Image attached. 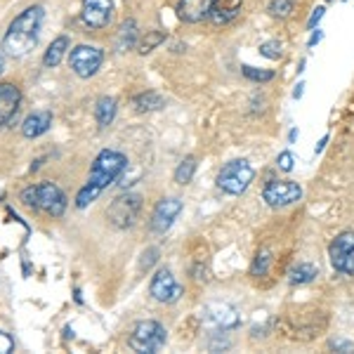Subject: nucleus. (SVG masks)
<instances>
[{"label": "nucleus", "instance_id": "1", "mask_svg": "<svg viewBox=\"0 0 354 354\" xmlns=\"http://www.w3.org/2000/svg\"><path fill=\"white\" fill-rule=\"evenodd\" d=\"M128 168V158L121 151L113 149H104L97 153L93 168H90V177L88 182L81 187V192L76 194V208H88L90 203L97 201L102 192L106 189L109 185L118 180L123 175V170Z\"/></svg>", "mask_w": 354, "mask_h": 354}, {"label": "nucleus", "instance_id": "2", "mask_svg": "<svg viewBox=\"0 0 354 354\" xmlns=\"http://www.w3.org/2000/svg\"><path fill=\"white\" fill-rule=\"evenodd\" d=\"M43 8L41 5H31L26 8L21 15H17L12 19V24L8 26L3 38V50L10 57H24L36 48L38 43V33L43 26Z\"/></svg>", "mask_w": 354, "mask_h": 354}, {"label": "nucleus", "instance_id": "3", "mask_svg": "<svg viewBox=\"0 0 354 354\" xmlns=\"http://www.w3.org/2000/svg\"><path fill=\"white\" fill-rule=\"evenodd\" d=\"M255 177V170L245 158H234V161L225 163L218 175V187L225 194H232V196H239L250 187Z\"/></svg>", "mask_w": 354, "mask_h": 354}, {"label": "nucleus", "instance_id": "4", "mask_svg": "<svg viewBox=\"0 0 354 354\" xmlns=\"http://www.w3.org/2000/svg\"><path fill=\"white\" fill-rule=\"evenodd\" d=\"M165 328L158 322H137L133 333L128 338V345L133 352L140 354H151L158 352L165 345Z\"/></svg>", "mask_w": 354, "mask_h": 354}, {"label": "nucleus", "instance_id": "5", "mask_svg": "<svg viewBox=\"0 0 354 354\" xmlns=\"http://www.w3.org/2000/svg\"><path fill=\"white\" fill-rule=\"evenodd\" d=\"M140 210H142V196L140 194H123L118 196L116 201L109 205V220L116 230H128L133 227L137 218H140Z\"/></svg>", "mask_w": 354, "mask_h": 354}, {"label": "nucleus", "instance_id": "6", "mask_svg": "<svg viewBox=\"0 0 354 354\" xmlns=\"http://www.w3.org/2000/svg\"><path fill=\"white\" fill-rule=\"evenodd\" d=\"M328 258L335 272L354 274V232H342L328 245Z\"/></svg>", "mask_w": 354, "mask_h": 354}, {"label": "nucleus", "instance_id": "7", "mask_svg": "<svg viewBox=\"0 0 354 354\" xmlns=\"http://www.w3.org/2000/svg\"><path fill=\"white\" fill-rule=\"evenodd\" d=\"M149 293L151 298L156 302H163V305H173L182 298L185 288L177 283V279L173 277V272L161 267L156 274L151 277V283H149Z\"/></svg>", "mask_w": 354, "mask_h": 354}, {"label": "nucleus", "instance_id": "8", "mask_svg": "<svg viewBox=\"0 0 354 354\" xmlns=\"http://www.w3.org/2000/svg\"><path fill=\"white\" fill-rule=\"evenodd\" d=\"M300 196H302L300 185L290 180H270L265 185V192H262V198L272 208H286V205L300 201Z\"/></svg>", "mask_w": 354, "mask_h": 354}, {"label": "nucleus", "instance_id": "9", "mask_svg": "<svg viewBox=\"0 0 354 354\" xmlns=\"http://www.w3.org/2000/svg\"><path fill=\"white\" fill-rule=\"evenodd\" d=\"M102 62H104V53L95 45H78L71 50V68L78 78H90L100 71Z\"/></svg>", "mask_w": 354, "mask_h": 354}, {"label": "nucleus", "instance_id": "10", "mask_svg": "<svg viewBox=\"0 0 354 354\" xmlns=\"http://www.w3.org/2000/svg\"><path fill=\"white\" fill-rule=\"evenodd\" d=\"M182 213V201L177 196H168V198H161V201L156 203V208H153L151 213V232L156 234H165L173 227V222L177 215Z\"/></svg>", "mask_w": 354, "mask_h": 354}, {"label": "nucleus", "instance_id": "11", "mask_svg": "<svg viewBox=\"0 0 354 354\" xmlns=\"http://www.w3.org/2000/svg\"><path fill=\"white\" fill-rule=\"evenodd\" d=\"M38 210H45L53 218H62L66 210V196L55 182H41L38 185Z\"/></svg>", "mask_w": 354, "mask_h": 354}, {"label": "nucleus", "instance_id": "12", "mask_svg": "<svg viewBox=\"0 0 354 354\" xmlns=\"http://www.w3.org/2000/svg\"><path fill=\"white\" fill-rule=\"evenodd\" d=\"M113 0H83V21L90 28H104L111 21Z\"/></svg>", "mask_w": 354, "mask_h": 354}, {"label": "nucleus", "instance_id": "13", "mask_svg": "<svg viewBox=\"0 0 354 354\" xmlns=\"http://www.w3.org/2000/svg\"><path fill=\"white\" fill-rule=\"evenodd\" d=\"M21 93L15 83H0V128L8 125L19 111Z\"/></svg>", "mask_w": 354, "mask_h": 354}, {"label": "nucleus", "instance_id": "14", "mask_svg": "<svg viewBox=\"0 0 354 354\" xmlns=\"http://www.w3.org/2000/svg\"><path fill=\"white\" fill-rule=\"evenodd\" d=\"M205 314H208L210 322L222 330H234L241 324L239 312L234 310L232 305H227V302H210V305L205 307Z\"/></svg>", "mask_w": 354, "mask_h": 354}, {"label": "nucleus", "instance_id": "15", "mask_svg": "<svg viewBox=\"0 0 354 354\" xmlns=\"http://www.w3.org/2000/svg\"><path fill=\"white\" fill-rule=\"evenodd\" d=\"M215 0H180L177 3V17L187 24H198L213 12Z\"/></svg>", "mask_w": 354, "mask_h": 354}, {"label": "nucleus", "instance_id": "16", "mask_svg": "<svg viewBox=\"0 0 354 354\" xmlns=\"http://www.w3.org/2000/svg\"><path fill=\"white\" fill-rule=\"evenodd\" d=\"M53 125V113L50 111H33L28 113L21 123V135L28 137V140H36V137L45 135Z\"/></svg>", "mask_w": 354, "mask_h": 354}, {"label": "nucleus", "instance_id": "17", "mask_svg": "<svg viewBox=\"0 0 354 354\" xmlns=\"http://www.w3.org/2000/svg\"><path fill=\"white\" fill-rule=\"evenodd\" d=\"M241 5H243V0H215L210 19H213L215 24H227V21H232L234 17L241 12Z\"/></svg>", "mask_w": 354, "mask_h": 354}, {"label": "nucleus", "instance_id": "18", "mask_svg": "<svg viewBox=\"0 0 354 354\" xmlns=\"http://www.w3.org/2000/svg\"><path fill=\"white\" fill-rule=\"evenodd\" d=\"M95 118L100 128L111 125V121L116 118V100H113V97H100L95 106Z\"/></svg>", "mask_w": 354, "mask_h": 354}, {"label": "nucleus", "instance_id": "19", "mask_svg": "<svg viewBox=\"0 0 354 354\" xmlns=\"http://www.w3.org/2000/svg\"><path fill=\"white\" fill-rule=\"evenodd\" d=\"M66 50H68V38H66V36L55 38L53 45H50V48H48V53H45V57H43V64L48 66V68L57 66L62 59H64Z\"/></svg>", "mask_w": 354, "mask_h": 354}, {"label": "nucleus", "instance_id": "20", "mask_svg": "<svg viewBox=\"0 0 354 354\" xmlns=\"http://www.w3.org/2000/svg\"><path fill=\"white\" fill-rule=\"evenodd\" d=\"M133 106H135V111H140V113H145V111H158L161 106H165V100L158 93H142V95H137L135 100H133Z\"/></svg>", "mask_w": 354, "mask_h": 354}, {"label": "nucleus", "instance_id": "21", "mask_svg": "<svg viewBox=\"0 0 354 354\" xmlns=\"http://www.w3.org/2000/svg\"><path fill=\"white\" fill-rule=\"evenodd\" d=\"M319 270L312 265V262H300V265H295L293 270H290L288 274V281L290 283H298V286H302V283H310L317 279Z\"/></svg>", "mask_w": 354, "mask_h": 354}, {"label": "nucleus", "instance_id": "22", "mask_svg": "<svg viewBox=\"0 0 354 354\" xmlns=\"http://www.w3.org/2000/svg\"><path fill=\"white\" fill-rule=\"evenodd\" d=\"M194 173H196V158H194V156H187L185 161L177 165V170H175V182H177V185H182V187L189 185Z\"/></svg>", "mask_w": 354, "mask_h": 354}, {"label": "nucleus", "instance_id": "23", "mask_svg": "<svg viewBox=\"0 0 354 354\" xmlns=\"http://www.w3.org/2000/svg\"><path fill=\"white\" fill-rule=\"evenodd\" d=\"M135 43H137V24L130 19L121 26V33H118V50H130Z\"/></svg>", "mask_w": 354, "mask_h": 354}, {"label": "nucleus", "instance_id": "24", "mask_svg": "<svg viewBox=\"0 0 354 354\" xmlns=\"http://www.w3.org/2000/svg\"><path fill=\"white\" fill-rule=\"evenodd\" d=\"M295 10V0H272L270 3V15L277 19H288Z\"/></svg>", "mask_w": 354, "mask_h": 354}, {"label": "nucleus", "instance_id": "25", "mask_svg": "<svg viewBox=\"0 0 354 354\" xmlns=\"http://www.w3.org/2000/svg\"><path fill=\"white\" fill-rule=\"evenodd\" d=\"M270 262H272V253L267 248H262L258 255H255V262L250 267V274L253 277H265L267 270H270Z\"/></svg>", "mask_w": 354, "mask_h": 354}, {"label": "nucleus", "instance_id": "26", "mask_svg": "<svg viewBox=\"0 0 354 354\" xmlns=\"http://www.w3.org/2000/svg\"><path fill=\"white\" fill-rule=\"evenodd\" d=\"M241 68H243V76L250 78V81L265 83V81H272V78H274L272 71H262V68H255V66H248V64H243Z\"/></svg>", "mask_w": 354, "mask_h": 354}, {"label": "nucleus", "instance_id": "27", "mask_svg": "<svg viewBox=\"0 0 354 354\" xmlns=\"http://www.w3.org/2000/svg\"><path fill=\"white\" fill-rule=\"evenodd\" d=\"M163 38H165V36H163V33H158V31L147 33V38L140 43V53H142V55L151 53V50L156 48V45H161V43H163Z\"/></svg>", "mask_w": 354, "mask_h": 354}, {"label": "nucleus", "instance_id": "28", "mask_svg": "<svg viewBox=\"0 0 354 354\" xmlns=\"http://www.w3.org/2000/svg\"><path fill=\"white\" fill-rule=\"evenodd\" d=\"M260 55L267 57V59H279L281 57V43L279 41H267L260 45Z\"/></svg>", "mask_w": 354, "mask_h": 354}, {"label": "nucleus", "instance_id": "29", "mask_svg": "<svg viewBox=\"0 0 354 354\" xmlns=\"http://www.w3.org/2000/svg\"><path fill=\"white\" fill-rule=\"evenodd\" d=\"M21 203L26 205V208H33L38 210V185L36 187H26L24 192H21Z\"/></svg>", "mask_w": 354, "mask_h": 354}, {"label": "nucleus", "instance_id": "30", "mask_svg": "<svg viewBox=\"0 0 354 354\" xmlns=\"http://www.w3.org/2000/svg\"><path fill=\"white\" fill-rule=\"evenodd\" d=\"M293 153L290 151H281L279 153V158H277V165H279V170H283V173H290L293 170Z\"/></svg>", "mask_w": 354, "mask_h": 354}, {"label": "nucleus", "instance_id": "31", "mask_svg": "<svg viewBox=\"0 0 354 354\" xmlns=\"http://www.w3.org/2000/svg\"><path fill=\"white\" fill-rule=\"evenodd\" d=\"M156 260H158V248H147V250H145V255H142L140 267H142V270H149V267H151Z\"/></svg>", "mask_w": 354, "mask_h": 354}, {"label": "nucleus", "instance_id": "32", "mask_svg": "<svg viewBox=\"0 0 354 354\" xmlns=\"http://www.w3.org/2000/svg\"><path fill=\"white\" fill-rule=\"evenodd\" d=\"M15 350V340L5 330H0V354H8Z\"/></svg>", "mask_w": 354, "mask_h": 354}, {"label": "nucleus", "instance_id": "33", "mask_svg": "<svg viewBox=\"0 0 354 354\" xmlns=\"http://www.w3.org/2000/svg\"><path fill=\"white\" fill-rule=\"evenodd\" d=\"M324 12H326V10H324V8H317V10H314L312 17H310V21H307V28H314V26H317L319 21H322Z\"/></svg>", "mask_w": 354, "mask_h": 354}, {"label": "nucleus", "instance_id": "34", "mask_svg": "<svg viewBox=\"0 0 354 354\" xmlns=\"http://www.w3.org/2000/svg\"><path fill=\"white\" fill-rule=\"evenodd\" d=\"M330 347H335V350H342V352H352L354 350L352 342H342V340H333V342H330Z\"/></svg>", "mask_w": 354, "mask_h": 354}, {"label": "nucleus", "instance_id": "35", "mask_svg": "<svg viewBox=\"0 0 354 354\" xmlns=\"http://www.w3.org/2000/svg\"><path fill=\"white\" fill-rule=\"evenodd\" d=\"M322 38H324V31H322V28H317V31L312 33V38H310V43H307V45H310V48H314V45L322 41Z\"/></svg>", "mask_w": 354, "mask_h": 354}, {"label": "nucleus", "instance_id": "36", "mask_svg": "<svg viewBox=\"0 0 354 354\" xmlns=\"http://www.w3.org/2000/svg\"><path fill=\"white\" fill-rule=\"evenodd\" d=\"M326 145H328V135H324L322 140H319V145H317V149H314V153H322Z\"/></svg>", "mask_w": 354, "mask_h": 354}, {"label": "nucleus", "instance_id": "37", "mask_svg": "<svg viewBox=\"0 0 354 354\" xmlns=\"http://www.w3.org/2000/svg\"><path fill=\"white\" fill-rule=\"evenodd\" d=\"M302 93H305V83H298V85H295V90H293V97H295V100H300Z\"/></svg>", "mask_w": 354, "mask_h": 354}, {"label": "nucleus", "instance_id": "38", "mask_svg": "<svg viewBox=\"0 0 354 354\" xmlns=\"http://www.w3.org/2000/svg\"><path fill=\"white\" fill-rule=\"evenodd\" d=\"M295 137H298V130H290V135H288V140H290V142H295Z\"/></svg>", "mask_w": 354, "mask_h": 354}, {"label": "nucleus", "instance_id": "39", "mask_svg": "<svg viewBox=\"0 0 354 354\" xmlns=\"http://www.w3.org/2000/svg\"><path fill=\"white\" fill-rule=\"evenodd\" d=\"M3 68H5V59H3V55H0V73H3Z\"/></svg>", "mask_w": 354, "mask_h": 354}]
</instances>
